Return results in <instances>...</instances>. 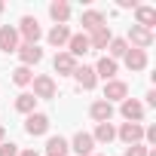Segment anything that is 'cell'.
Wrapping results in <instances>:
<instances>
[{
	"label": "cell",
	"instance_id": "obj_1",
	"mask_svg": "<svg viewBox=\"0 0 156 156\" xmlns=\"http://www.w3.org/2000/svg\"><path fill=\"white\" fill-rule=\"evenodd\" d=\"M16 31H19V40H25L28 46H37V40L43 37V28H40V22H37L34 16H25Z\"/></svg>",
	"mask_w": 156,
	"mask_h": 156
},
{
	"label": "cell",
	"instance_id": "obj_2",
	"mask_svg": "<svg viewBox=\"0 0 156 156\" xmlns=\"http://www.w3.org/2000/svg\"><path fill=\"white\" fill-rule=\"evenodd\" d=\"M153 40H156V37H153V31H144V28L132 25V28H129V40H126V43H132L129 49H141V52H147V49L153 46Z\"/></svg>",
	"mask_w": 156,
	"mask_h": 156
},
{
	"label": "cell",
	"instance_id": "obj_3",
	"mask_svg": "<svg viewBox=\"0 0 156 156\" xmlns=\"http://www.w3.org/2000/svg\"><path fill=\"white\" fill-rule=\"evenodd\" d=\"M116 138H119L126 147L141 144V141H144V126H141V122H122V126H119V132H116Z\"/></svg>",
	"mask_w": 156,
	"mask_h": 156
},
{
	"label": "cell",
	"instance_id": "obj_4",
	"mask_svg": "<svg viewBox=\"0 0 156 156\" xmlns=\"http://www.w3.org/2000/svg\"><path fill=\"white\" fill-rule=\"evenodd\" d=\"M144 104L138 101V98H126V101H119V113L126 116V122H141L144 119Z\"/></svg>",
	"mask_w": 156,
	"mask_h": 156
},
{
	"label": "cell",
	"instance_id": "obj_5",
	"mask_svg": "<svg viewBox=\"0 0 156 156\" xmlns=\"http://www.w3.org/2000/svg\"><path fill=\"white\" fill-rule=\"evenodd\" d=\"M25 132H28L31 138H40V135H46V132H49V116L34 110V113L25 119Z\"/></svg>",
	"mask_w": 156,
	"mask_h": 156
},
{
	"label": "cell",
	"instance_id": "obj_6",
	"mask_svg": "<svg viewBox=\"0 0 156 156\" xmlns=\"http://www.w3.org/2000/svg\"><path fill=\"white\" fill-rule=\"evenodd\" d=\"M34 98L40 101V98H55V80H52V76H46V73H40V76H34Z\"/></svg>",
	"mask_w": 156,
	"mask_h": 156
},
{
	"label": "cell",
	"instance_id": "obj_7",
	"mask_svg": "<svg viewBox=\"0 0 156 156\" xmlns=\"http://www.w3.org/2000/svg\"><path fill=\"white\" fill-rule=\"evenodd\" d=\"M129 98V86L122 80H107L104 83V101L113 104V101H126Z\"/></svg>",
	"mask_w": 156,
	"mask_h": 156
},
{
	"label": "cell",
	"instance_id": "obj_8",
	"mask_svg": "<svg viewBox=\"0 0 156 156\" xmlns=\"http://www.w3.org/2000/svg\"><path fill=\"white\" fill-rule=\"evenodd\" d=\"M22 43H19V31L12 25H0V52H16Z\"/></svg>",
	"mask_w": 156,
	"mask_h": 156
},
{
	"label": "cell",
	"instance_id": "obj_9",
	"mask_svg": "<svg viewBox=\"0 0 156 156\" xmlns=\"http://www.w3.org/2000/svg\"><path fill=\"white\" fill-rule=\"evenodd\" d=\"M86 52H92V46H89V34H70V40H67V55L80 58V55H86Z\"/></svg>",
	"mask_w": 156,
	"mask_h": 156
},
{
	"label": "cell",
	"instance_id": "obj_10",
	"mask_svg": "<svg viewBox=\"0 0 156 156\" xmlns=\"http://www.w3.org/2000/svg\"><path fill=\"white\" fill-rule=\"evenodd\" d=\"M70 147H73V153H76V156H92V153H95V141H92V135H89V132H76Z\"/></svg>",
	"mask_w": 156,
	"mask_h": 156
},
{
	"label": "cell",
	"instance_id": "obj_11",
	"mask_svg": "<svg viewBox=\"0 0 156 156\" xmlns=\"http://www.w3.org/2000/svg\"><path fill=\"white\" fill-rule=\"evenodd\" d=\"M73 80H76V86H80V89H95V83H98V76H95V70L89 67V64H76V70H73Z\"/></svg>",
	"mask_w": 156,
	"mask_h": 156
},
{
	"label": "cell",
	"instance_id": "obj_12",
	"mask_svg": "<svg viewBox=\"0 0 156 156\" xmlns=\"http://www.w3.org/2000/svg\"><path fill=\"white\" fill-rule=\"evenodd\" d=\"M135 25L144 31H153L156 28V9L153 6H135Z\"/></svg>",
	"mask_w": 156,
	"mask_h": 156
},
{
	"label": "cell",
	"instance_id": "obj_13",
	"mask_svg": "<svg viewBox=\"0 0 156 156\" xmlns=\"http://www.w3.org/2000/svg\"><path fill=\"white\" fill-rule=\"evenodd\" d=\"M16 52H19V58H22V67H31V64L43 61V49H40V46H28V43H22Z\"/></svg>",
	"mask_w": 156,
	"mask_h": 156
},
{
	"label": "cell",
	"instance_id": "obj_14",
	"mask_svg": "<svg viewBox=\"0 0 156 156\" xmlns=\"http://www.w3.org/2000/svg\"><path fill=\"white\" fill-rule=\"evenodd\" d=\"M92 70H95V76H101L104 83H107V80H116V61H113V58H107V55H101V58H98V64H95Z\"/></svg>",
	"mask_w": 156,
	"mask_h": 156
},
{
	"label": "cell",
	"instance_id": "obj_15",
	"mask_svg": "<svg viewBox=\"0 0 156 156\" xmlns=\"http://www.w3.org/2000/svg\"><path fill=\"white\" fill-rule=\"evenodd\" d=\"M89 116H92L95 122H110V116H113V104H107L104 98H98V101L89 107Z\"/></svg>",
	"mask_w": 156,
	"mask_h": 156
},
{
	"label": "cell",
	"instance_id": "obj_16",
	"mask_svg": "<svg viewBox=\"0 0 156 156\" xmlns=\"http://www.w3.org/2000/svg\"><path fill=\"white\" fill-rule=\"evenodd\" d=\"M80 22H83V34H86V31L92 34V31H98V28H104V12H98V9H86Z\"/></svg>",
	"mask_w": 156,
	"mask_h": 156
},
{
	"label": "cell",
	"instance_id": "obj_17",
	"mask_svg": "<svg viewBox=\"0 0 156 156\" xmlns=\"http://www.w3.org/2000/svg\"><path fill=\"white\" fill-rule=\"evenodd\" d=\"M52 64H55V70H58L61 76H73V70H76V58L67 55V52H58Z\"/></svg>",
	"mask_w": 156,
	"mask_h": 156
},
{
	"label": "cell",
	"instance_id": "obj_18",
	"mask_svg": "<svg viewBox=\"0 0 156 156\" xmlns=\"http://www.w3.org/2000/svg\"><path fill=\"white\" fill-rule=\"evenodd\" d=\"M122 58H126V67H129V70H135V73L147 67V52H141V49H129Z\"/></svg>",
	"mask_w": 156,
	"mask_h": 156
},
{
	"label": "cell",
	"instance_id": "obj_19",
	"mask_svg": "<svg viewBox=\"0 0 156 156\" xmlns=\"http://www.w3.org/2000/svg\"><path fill=\"white\" fill-rule=\"evenodd\" d=\"M67 150H70V144H67L61 135H52V138L46 141V156H67Z\"/></svg>",
	"mask_w": 156,
	"mask_h": 156
},
{
	"label": "cell",
	"instance_id": "obj_20",
	"mask_svg": "<svg viewBox=\"0 0 156 156\" xmlns=\"http://www.w3.org/2000/svg\"><path fill=\"white\" fill-rule=\"evenodd\" d=\"M49 16H52L55 25H67V19H70V6L64 3V0H55V3L49 6Z\"/></svg>",
	"mask_w": 156,
	"mask_h": 156
},
{
	"label": "cell",
	"instance_id": "obj_21",
	"mask_svg": "<svg viewBox=\"0 0 156 156\" xmlns=\"http://www.w3.org/2000/svg\"><path fill=\"white\" fill-rule=\"evenodd\" d=\"M113 40V34H110V28L104 25V28H98V31H92V37H89V46L92 49H107V43Z\"/></svg>",
	"mask_w": 156,
	"mask_h": 156
},
{
	"label": "cell",
	"instance_id": "obj_22",
	"mask_svg": "<svg viewBox=\"0 0 156 156\" xmlns=\"http://www.w3.org/2000/svg\"><path fill=\"white\" fill-rule=\"evenodd\" d=\"M67 40H70V28H67V25H55V28L49 31V43H52V46L61 49V46H67Z\"/></svg>",
	"mask_w": 156,
	"mask_h": 156
},
{
	"label": "cell",
	"instance_id": "obj_23",
	"mask_svg": "<svg viewBox=\"0 0 156 156\" xmlns=\"http://www.w3.org/2000/svg\"><path fill=\"white\" fill-rule=\"evenodd\" d=\"M16 110H19V113H25V116H31V113L37 110V98H34L31 92H22V95L16 98Z\"/></svg>",
	"mask_w": 156,
	"mask_h": 156
},
{
	"label": "cell",
	"instance_id": "obj_24",
	"mask_svg": "<svg viewBox=\"0 0 156 156\" xmlns=\"http://www.w3.org/2000/svg\"><path fill=\"white\" fill-rule=\"evenodd\" d=\"M116 138V129L110 126V122H98L95 126V135H92V141H98V144H110Z\"/></svg>",
	"mask_w": 156,
	"mask_h": 156
},
{
	"label": "cell",
	"instance_id": "obj_25",
	"mask_svg": "<svg viewBox=\"0 0 156 156\" xmlns=\"http://www.w3.org/2000/svg\"><path fill=\"white\" fill-rule=\"evenodd\" d=\"M107 52H110L107 58H113V61H116V58H122V55L129 52V43H126L122 37H113V40L107 43Z\"/></svg>",
	"mask_w": 156,
	"mask_h": 156
},
{
	"label": "cell",
	"instance_id": "obj_26",
	"mask_svg": "<svg viewBox=\"0 0 156 156\" xmlns=\"http://www.w3.org/2000/svg\"><path fill=\"white\" fill-rule=\"evenodd\" d=\"M31 80H34L31 67H22V64H19V67L12 70V83H16V86H31Z\"/></svg>",
	"mask_w": 156,
	"mask_h": 156
},
{
	"label": "cell",
	"instance_id": "obj_27",
	"mask_svg": "<svg viewBox=\"0 0 156 156\" xmlns=\"http://www.w3.org/2000/svg\"><path fill=\"white\" fill-rule=\"evenodd\" d=\"M126 156H150V147H144V144H132V147H126Z\"/></svg>",
	"mask_w": 156,
	"mask_h": 156
},
{
	"label": "cell",
	"instance_id": "obj_28",
	"mask_svg": "<svg viewBox=\"0 0 156 156\" xmlns=\"http://www.w3.org/2000/svg\"><path fill=\"white\" fill-rule=\"evenodd\" d=\"M0 156H19V144L3 141V144H0Z\"/></svg>",
	"mask_w": 156,
	"mask_h": 156
},
{
	"label": "cell",
	"instance_id": "obj_29",
	"mask_svg": "<svg viewBox=\"0 0 156 156\" xmlns=\"http://www.w3.org/2000/svg\"><path fill=\"white\" fill-rule=\"evenodd\" d=\"M144 141H147V144H156V126L144 129Z\"/></svg>",
	"mask_w": 156,
	"mask_h": 156
},
{
	"label": "cell",
	"instance_id": "obj_30",
	"mask_svg": "<svg viewBox=\"0 0 156 156\" xmlns=\"http://www.w3.org/2000/svg\"><path fill=\"white\" fill-rule=\"evenodd\" d=\"M138 3H135V0H119V9H135Z\"/></svg>",
	"mask_w": 156,
	"mask_h": 156
},
{
	"label": "cell",
	"instance_id": "obj_31",
	"mask_svg": "<svg viewBox=\"0 0 156 156\" xmlns=\"http://www.w3.org/2000/svg\"><path fill=\"white\" fill-rule=\"evenodd\" d=\"M147 104H150V107H156V92H153V89L147 92Z\"/></svg>",
	"mask_w": 156,
	"mask_h": 156
},
{
	"label": "cell",
	"instance_id": "obj_32",
	"mask_svg": "<svg viewBox=\"0 0 156 156\" xmlns=\"http://www.w3.org/2000/svg\"><path fill=\"white\" fill-rule=\"evenodd\" d=\"M19 156H40L37 150H19Z\"/></svg>",
	"mask_w": 156,
	"mask_h": 156
},
{
	"label": "cell",
	"instance_id": "obj_33",
	"mask_svg": "<svg viewBox=\"0 0 156 156\" xmlns=\"http://www.w3.org/2000/svg\"><path fill=\"white\" fill-rule=\"evenodd\" d=\"M3 138H6V129H3V126H0V144H3Z\"/></svg>",
	"mask_w": 156,
	"mask_h": 156
},
{
	"label": "cell",
	"instance_id": "obj_34",
	"mask_svg": "<svg viewBox=\"0 0 156 156\" xmlns=\"http://www.w3.org/2000/svg\"><path fill=\"white\" fill-rule=\"evenodd\" d=\"M0 12H3V3H0Z\"/></svg>",
	"mask_w": 156,
	"mask_h": 156
},
{
	"label": "cell",
	"instance_id": "obj_35",
	"mask_svg": "<svg viewBox=\"0 0 156 156\" xmlns=\"http://www.w3.org/2000/svg\"><path fill=\"white\" fill-rule=\"evenodd\" d=\"M92 156H101V153H92Z\"/></svg>",
	"mask_w": 156,
	"mask_h": 156
}]
</instances>
